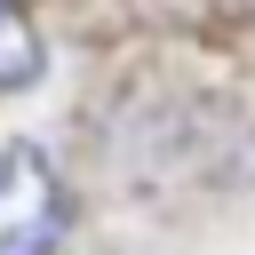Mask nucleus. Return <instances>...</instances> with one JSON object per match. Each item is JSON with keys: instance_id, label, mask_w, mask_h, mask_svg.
Returning a JSON list of instances; mask_svg holds the SVG:
<instances>
[{"instance_id": "1", "label": "nucleus", "mask_w": 255, "mask_h": 255, "mask_svg": "<svg viewBox=\"0 0 255 255\" xmlns=\"http://www.w3.org/2000/svg\"><path fill=\"white\" fill-rule=\"evenodd\" d=\"M64 231V183L32 143L0 151V255H48Z\"/></svg>"}, {"instance_id": "2", "label": "nucleus", "mask_w": 255, "mask_h": 255, "mask_svg": "<svg viewBox=\"0 0 255 255\" xmlns=\"http://www.w3.org/2000/svg\"><path fill=\"white\" fill-rule=\"evenodd\" d=\"M32 72H40V40H32L24 8H16V0H0V88H24Z\"/></svg>"}]
</instances>
